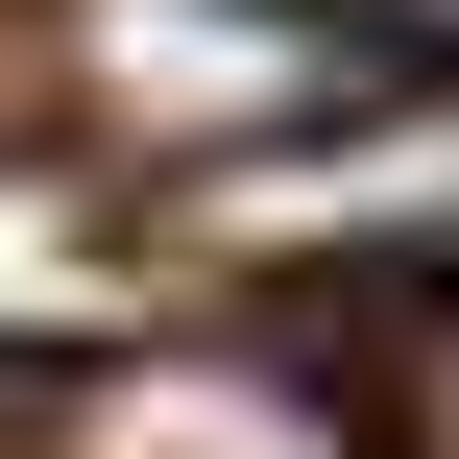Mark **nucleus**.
<instances>
[{
    "instance_id": "obj_2",
    "label": "nucleus",
    "mask_w": 459,
    "mask_h": 459,
    "mask_svg": "<svg viewBox=\"0 0 459 459\" xmlns=\"http://www.w3.org/2000/svg\"><path fill=\"white\" fill-rule=\"evenodd\" d=\"M387 436H411V459H459V290H436V339H411V387H387Z\"/></svg>"
},
{
    "instance_id": "obj_1",
    "label": "nucleus",
    "mask_w": 459,
    "mask_h": 459,
    "mask_svg": "<svg viewBox=\"0 0 459 459\" xmlns=\"http://www.w3.org/2000/svg\"><path fill=\"white\" fill-rule=\"evenodd\" d=\"M48 73H73V121L145 145V169H242V145H315V121L411 97L387 24H339V0H73Z\"/></svg>"
}]
</instances>
